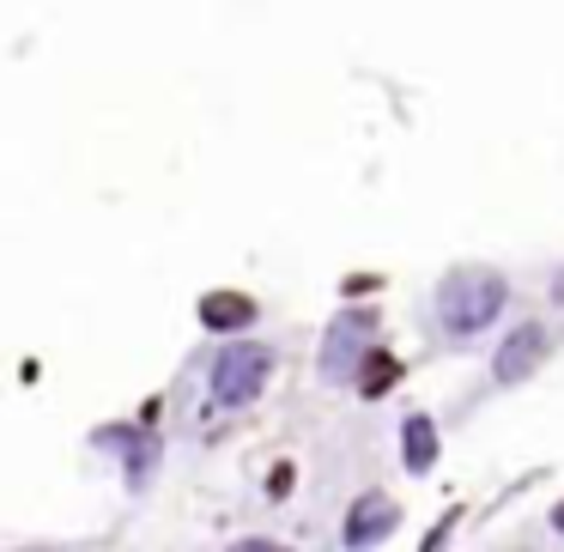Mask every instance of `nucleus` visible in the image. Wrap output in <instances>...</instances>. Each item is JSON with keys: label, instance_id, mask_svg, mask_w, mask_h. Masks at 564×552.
Listing matches in <instances>:
<instances>
[{"label": "nucleus", "instance_id": "obj_11", "mask_svg": "<svg viewBox=\"0 0 564 552\" xmlns=\"http://www.w3.org/2000/svg\"><path fill=\"white\" fill-rule=\"evenodd\" d=\"M552 522H558V528H564V504H558V510H552Z\"/></svg>", "mask_w": 564, "mask_h": 552}, {"label": "nucleus", "instance_id": "obj_1", "mask_svg": "<svg viewBox=\"0 0 564 552\" xmlns=\"http://www.w3.org/2000/svg\"><path fill=\"white\" fill-rule=\"evenodd\" d=\"M503 273L491 268H455L449 280L437 285V310H443V328L449 334H479L491 316L503 310Z\"/></svg>", "mask_w": 564, "mask_h": 552}, {"label": "nucleus", "instance_id": "obj_3", "mask_svg": "<svg viewBox=\"0 0 564 552\" xmlns=\"http://www.w3.org/2000/svg\"><path fill=\"white\" fill-rule=\"evenodd\" d=\"M370 334H377V316H365V310H358V316H340V322H334L328 346H322V377H328V382H346V377H352L358 358H370V353H365Z\"/></svg>", "mask_w": 564, "mask_h": 552}, {"label": "nucleus", "instance_id": "obj_7", "mask_svg": "<svg viewBox=\"0 0 564 552\" xmlns=\"http://www.w3.org/2000/svg\"><path fill=\"white\" fill-rule=\"evenodd\" d=\"M401 450H406V467L425 474V467L437 462V425H431L425 413H413V419H406V431H401Z\"/></svg>", "mask_w": 564, "mask_h": 552}, {"label": "nucleus", "instance_id": "obj_2", "mask_svg": "<svg viewBox=\"0 0 564 552\" xmlns=\"http://www.w3.org/2000/svg\"><path fill=\"white\" fill-rule=\"evenodd\" d=\"M268 370H273L268 346H225L213 358V407H243L249 394H261Z\"/></svg>", "mask_w": 564, "mask_h": 552}, {"label": "nucleus", "instance_id": "obj_5", "mask_svg": "<svg viewBox=\"0 0 564 552\" xmlns=\"http://www.w3.org/2000/svg\"><path fill=\"white\" fill-rule=\"evenodd\" d=\"M540 353H546V328H540V322H522V328L498 346V382H522L528 370L540 365Z\"/></svg>", "mask_w": 564, "mask_h": 552}, {"label": "nucleus", "instance_id": "obj_9", "mask_svg": "<svg viewBox=\"0 0 564 552\" xmlns=\"http://www.w3.org/2000/svg\"><path fill=\"white\" fill-rule=\"evenodd\" d=\"M231 552H285V546H273V540H243V546H231Z\"/></svg>", "mask_w": 564, "mask_h": 552}, {"label": "nucleus", "instance_id": "obj_10", "mask_svg": "<svg viewBox=\"0 0 564 552\" xmlns=\"http://www.w3.org/2000/svg\"><path fill=\"white\" fill-rule=\"evenodd\" d=\"M552 297H558V304H564V273H558V280H552Z\"/></svg>", "mask_w": 564, "mask_h": 552}, {"label": "nucleus", "instance_id": "obj_8", "mask_svg": "<svg viewBox=\"0 0 564 552\" xmlns=\"http://www.w3.org/2000/svg\"><path fill=\"white\" fill-rule=\"evenodd\" d=\"M394 377H401V365H394L389 353H370V358H365V377H358V389H365V394H382Z\"/></svg>", "mask_w": 564, "mask_h": 552}, {"label": "nucleus", "instance_id": "obj_4", "mask_svg": "<svg viewBox=\"0 0 564 552\" xmlns=\"http://www.w3.org/2000/svg\"><path fill=\"white\" fill-rule=\"evenodd\" d=\"M394 522H401V510H394L382 491H370V498H358L352 516H346V546H377L382 534H394Z\"/></svg>", "mask_w": 564, "mask_h": 552}, {"label": "nucleus", "instance_id": "obj_6", "mask_svg": "<svg viewBox=\"0 0 564 552\" xmlns=\"http://www.w3.org/2000/svg\"><path fill=\"white\" fill-rule=\"evenodd\" d=\"M249 316H256V304H249L243 292H207L200 297V322H207V328H243Z\"/></svg>", "mask_w": 564, "mask_h": 552}]
</instances>
